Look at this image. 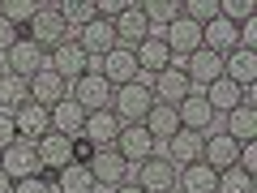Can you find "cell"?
Here are the masks:
<instances>
[{"label": "cell", "mask_w": 257, "mask_h": 193, "mask_svg": "<svg viewBox=\"0 0 257 193\" xmlns=\"http://www.w3.org/2000/svg\"><path fill=\"white\" fill-rule=\"evenodd\" d=\"M150 108H155V90L142 86V82H128V86H116L111 90V112L120 120H128V125H142Z\"/></svg>", "instance_id": "1"}, {"label": "cell", "mask_w": 257, "mask_h": 193, "mask_svg": "<svg viewBox=\"0 0 257 193\" xmlns=\"http://www.w3.org/2000/svg\"><path fill=\"white\" fill-rule=\"evenodd\" d=\"M0 172L9 176V180H26V176H39V172H43V163H39L35 142H26V138L9 142V146L0 150Z\"/></svg>", "instance_id": "2"}, {"label": "cell", "mask_w": 257, "mask_h": 193, "mask_svg": "<svg viewBox=\"0 0 257 193\" xmlns=\"http://www.w3.org/2000/svg\"><path fill=\"white\" fill-rule=\"evenodd\" d=\"M30 39H35L39 47H60L64 39H69V22L60 18V5H43V9L30 18Z\"/></svg>", "instance_id": "3"}, {"label": "cell", "mask_w": 257, "mask_h": 193, "mask_svg": "<svg viewBox=\"0 0 257 193\" xmlns=\"http://www.w3.org/2000/svg\"><path fill=\"white\" fill-rule=\"evenodd\" d=\"M43 64H47V52L35 43V39H26V35H22L18 43L5 52V69H9L13 77H35Z\"/></svg>", "instance_id": "4"}, {"label": "cell", "mask_w": 257, "mask_h": 193, "mask_svg": "<svg viewBox=\"0 0 257 193\" xmlns=\"http://www.w3.org/2000/svg\"><path fill=\"white\" fill-rule=\"evenodd\" d=\"M111 146H116V155L124 163H146V159H155V138L146 133V125H124Z\"/></svg>", "instance_id": "5"}, {"label": "cell", "mask_w": 257, "mask_h": 193, "mask_svg": "<svg viewBox=\"0 0 257 193\" xmlns=\"http://www.w3.org/2000/svg\"><path fill=\"white\" fill-rule=\"evenodd\" d=\"M240 39H244V26H236V22H227V18H214V22H206V26H202V47L210 56H219V60L227 52H236Z\"/></svg>", "instance_id": "6"}, {"label": "cell", "mask_w": 257, "mask_h": 193, "mask_svg": "<svg viewBox=\"0 0 257 193\" xmlns=\"http://www.w3.org/2000/svg\"><path fill=\"white\" fill-rule=\"evenodd\" d=\"M69 99L82 112H99V108H111V86H107L103 73H82L73 82V94H69Z\"/></svg>", "instance_id": "7"}, {"label": "cell", "mask_w": 257, "mask_h": 193, "mask_svg": "<svg viewBox=\"0 0 257 193\" xmlns=\"http://www.w3.org/2000/svg\"><path fill=\"white\" fill-rule=\"evenodd\" d=\"M35 150H39V163H43L47 176L64 172V167L73 163V138H60V133H52V129L35 142Z\"/></svg>", "instance_id": "8"}, {"label": "cell", "mask_w": 257, "mask_h": 193, "mask_svg": "<svg viewBox=\"0 0 257 193\" xmlns=\"http://www.w3.org/2000/svg\"><path fill=\"white\" fill-rule=\"evenodd\" d=\"M52 73H60L64 82H77L82 73H90V56L77 47V39H64L60 47H52V64H47Z\"/></svg>", "instance_id": "9"}, {"label": "cell", "mask_w": 257, "mask_h": 193, "mask_svg": "<svg viewBox=\"0 0 257 193\" xmlns=\"http://www.w3.org/2000/svg\"><path fill=\"white\" fill-rule=\"evenodd\" d=\"M26 86H30V103H39V108H47V112H52L60 99H69V82H64L60 73H52L47 64L35 77H26Z\"/></svg>", "instance_id": "10"}, {"label": "cell", "mask_w": 257, "mask_h": 193, "mask_svg": "<svg viewBox=\"0 0 257 193\" xmlns=\"http://www.w3.org/2000/svg\"><path fill=\"white\" fill-rule=\"evenodd\" d=\"M138 56H133V47H111L107 56H103V77H107V86L116 90V86H128V82H138Z\"/></svg>", "instance_id": "11"}, {"label": "cell", "mask_w": 257, "mask_h": 193, "mask_svg": "<svg viewBox=\"0 0 257 193\" xmlns=\"http://www.w3.org/2000/svg\"><path fill=\"white\" fill-rule=\"evenodd\" d=\"M223 77L248 90V86L257 82V52L248 43H240L236 52H227V56H223Z\"/></svg>", "instance_id": "12"}, {"label": "cell", "mask_w": 257, "mask_h": 193, "mask_svg": "<svg viewBox=\"0 0 257 193\" xmlns=\"http://www.w3.org/2000/svg\"><path fill=\"white\" fill-rule=\"evenodd\" d=\"M90 176H94V184H111V189H116L120 180H124V159L116 155V146H94V155H90Z\"/></svg>", "instance_id": "13"}, {"label": "cell", "mask_w": 257, "mask_h": 193, "mask_svg": "<svg viewBox=\"0 0 257 193\" xmlns=\"http://www.w3.org/2000/svg\"><path fill=\"white\" fill-rule=\"evenodd\" d=\"M111 26H116V43L120 47H138V43L150 39V22H146V13H142V5H128Z\"/></svg>", "instance_id": "14"}, {"label": "cell", "mask_w": 257, "mask_h": 193, "mask_svg": "<svg viewBox=\"0 0 257 193\" xmlns=\"http://www.w3.org/2000/svg\"><path fill=\"white\" fill-rule=\"evenodd\" d=\"M167 52H172V60L176 56H193V52H202V26L197 22H189V18H176L172 26H167Z\"/></svg>", "instance_id": "15"}, {"label": "cell", "mask_w": 257, "mask_h": 193, "mask_svg": "<svg viewBox=\"0 0 257 193\" xmlns=\"http://www.w3.org/2000/svg\"><path fill=\"white\" fill-rule=\"evenodd\" d=\"M189 73H184V64H167L163 73H155V90H159V103H167V108H176L180 99H189Z\"/></svg>", "instance_id": "16"}, {"label": "cell", "mask_w": 257, "mask_h": 193, "mask_svg": "<svg viewBox=\"0 0 257 193\" xmlns=\"http://www.w3.org/2000/svg\"><path fill=\"white\" fill-rule=\"evenodd\" d=\"M120 133V116L111 108H99V112H86V129H82V138L90 142V146H111Z\"/></svg>", "instance_id": "17"}, {"label": "cell", "mask_w": 257, "mask_h": 193, "mask_svg": "<svg viewBox=\"0 0 257 193\" xmlns=\"http://www.w3.org/2000/svg\"><path fill=\"white\" fill-rule=\"evenodd\" d=\"M13 129H18V138H26V142H39L52 129V112L47 108H39V103H22L18 112H13Z\"/></svg>", "instance_id": "18"}, {"label": "cell", "mask_w": 257, "mask_h": 193, "mask_svg": "<svg viewBox=\"0 0 257 193\" xmlns=\"http://www.w3.org/2000/svg\"><path fill=\"white\" fill-rule=\"evenodd\" d=\"M240 159V142H231L227 133H214V138H206L202 146V163L210 167V172H227V167H236Z\"/></svg>", "instance_id": "19"}, {"label": "cell", "mask_w": 257, "mask_h": 193, "mask_svg": "<svg viewBox=\"0 0 257 193\" xmlns=\"http://www.w3.org/2000/svg\"><path fill=\"white\" fill-rule=\"evenodd\" d=\"M206 108L210 112H236V108H244V86H236V82H227V77H214L210 86H206Z\"/></svg>", "instance_id": "20"}, {"label": "cell", "mask_w": 257, "mask_h": 193, "mask_svg": "<svg viewBox=\"0 0 257 193\" xmlns=\"http://www.w3.org/2000/svg\"><path fill=\"white\" fill-rule=\"evenodd\" d=\"M77 47H82L86 56H107L111 47H116V26H111V22H103V18L86 22V26H82V39H77Z\"/></svg>", "instance_id": "21"}, {"label": "cell", "mask_w": 257, "mask_h": 193, "mask_svg": "<svg viewBox=\"0 0 257 193\" xmlns=\"http://www.w3.org/2000/svg\"><path fill=\"white\" fill-rule=\"evenodd\" d=\"M138 184L146 193H172L176 189V163H172V159H146Z\"/></svg>", "instance_id": "22"}, {"label": "cell", "mask_w": 257, "mask_h": 193, "mask_svg": "<svg viewBox=\"0 0 257 193\" xmlns=\"http://www.w3.org/2000/svg\"><path fill=\"white\" fill-rule=\"evenodd\" d=\"M82 129H86V112L73 99H60L52 108V133H60V138H82Z\"/></svg>", "instance_id": "23"}, {"label": "cell", "mask_w": 257, "mask_h": 193, "mask_svg": "<svg viewBox=\"0 0 257 193\" xmlns=\"http://www.w3.org/2000/svg\"><path fill=\"white\" fill-rule=\"evenodd\" d=\"M176 180H180V193H214L219 189V172H210L202 159L197 163H184V172Z\"/></svg>", "instance_id": "24"}, {"label": "cell", "mask_w": 257, "mask_h": 193, "mask_svg": "<svg viewBox=\"0 0 257 193\" xmlns=\"http://www.w3.org/2000/svg\"><path fill=\"white\" fill-rule=\"evenodd\" d=\"M176 116H180V129H193V133H202V129L214 120V112L206 108L202 94H189V99L176 103Z\"/></svg>", "instance_id": "25"}, {"label": "cell", "mask_w": 257, "mask_h": 193, "mask_svg": "<svg viewBox=\"0 0 257 193\" xmlns=\"http://www.w3.org/2000/svg\"><path fill=\"white\" fill-rule=\"evenodd\" d=\"M231 142H240V146H248V142H257V108H236L227 112V129H223Z\"/></svg>", "instance_id": "26"}, {"label": "cell", "mask_w": 257, "mask_h": 193, "mask_svg": "<svg viewBox=\"0 0 257 193\" xmlns=\"http://www.w3.org/2000/svg\"><path fill=\"white\" fill-rule=\"evenodd\" d=\"M142 125H146L150 138H176V133H180V116H176V108H167V103H155Z\"/></svg>", "instance_id": "27"}, {"label": "cell", "mask_w": 257, "mask_h": 193, "mask_svg": "<svg viewBox=\"0 0 257 193\" xmlns=\"http://www.w3.org/2000/svg\"><path fill=\"white\" fill-rule=\"evenodd\" d=\"M133 56H138V69H146V73H163L167 64H172V52H167L163 39H146V43H138Z\"/></svg>", "instance_id": "28"}, {"label": "cell", "mask_w": 257, "mask_h": 193, "mask_svg": "<svg viewBox=\"0 0 257 193\" xmlns=\"http://www.w3.org/2000/svg\"><path fill=\"white\" fill-rule=\"evenodd\" d=\"M184 73H189V82H202V86H210L214 77H223V60H219V56H210V52L202 47V52H193V56H189Z\"/></svg>", "instance_id": "29"}, {"label": "cell", "mask_w": 257, "mask_h": 193, "mask_svg": "<svg viewBox=\"0 0 257 193\" xmlns=\"http://www.w3.org/2000/svg\"><path fill=\"white\" fill-rule=\"evenodd\" d=\"M167 142H172V159L176 163H197V159H202V146H206V138L193 133V129H180V133L167 138Z\"/></svg>", "instance_id": "30"}, {"label": "cell", "mask_w": 257, "mask_h": 193, "mask_svg": "<svg viewBox=\"0 0 257 193\" xmlns=\"http://www.w3.org/2000/svg\"><path fill=\"white\" fill-rule=\"evenodd\" d=\"M56 189L60 193H90L94 189V176L86 163H69L64 172H56Z\"/></svg>", "instance_id": "31"}, {"label": "cell", "mask_w": 257, "mask_h": 193, "mask_svg": "<svg viewBox=\"0 0 257 193\" xmlns=\"http://www.w3.org/2000/svg\"><path fill=\"white\" fill-rule=\"evenodd\" d=\"M22 103H30V86H26V77L5 73V77H0V108H5V112H18Z\"/></svg>", "instance_id": "32"}, {"label": "cell", "mask_w": 257, "mask_h": 193, "mask_svg": "<svg viewBox=\"0 0 257 193\" xmlns=\"http://www.w3.org/2000/svg\"><path fill=\"white\" fill-rule=\"evenodd\" d=\"M180 18L197 22V26H206V22L219 18V0H184L180 5Z\"/></svg>", "instance_id": "33"}, {"label": "cell", "mask_w": 257, "mask_h": 193, "mask_svg": "<svg viewBox=\"0 0 257 193\" xmlns=\"http://www.w3.org/2000/svg\"><path fill=\"white\" fill-rule=\"evenodd\" d=\"M214 193H253V176L240 172V167H227V172H219V189Z\"/></svg>", "instance_id": "34"}, {"label": "cell", "mask_w": 257, "mask_h": 193, "mask_svg": "<svg viewBox=\"0 0 257 193\" xmlns=\"http://www.w3.org/2000/svg\"><path fill=\"white\" fill-rule=\"evenodd\" d=\"M60 18L86 26V22H94L99 13H94V0H64V5H60Z\"/></svg>", "instance_id": "35"}, {"label": "cell", "mask_w": 257, "mask_h": 193, "mask_svg": "<svg viewBox=\"0 0 257 193\" xmlns=\"http://www.w3.org/2000/svg\"><path fill=\"white\" fill-rule=\"evenodd\" d=\"M39 9H43L39 0H9V5H0V18H9L13 26H18V22H30Z\"/></svg>", "instance_id": "36"}, {"label": "cell", "mask_w": 257, "mask_h": 193, "mask_svg": "<svg viewBox=\"0 0 257 193\" xmlns=\"http://www.w3.org/2000/svg\"><path fill=\"white\" fill-rule=\"evenodd\" d=\"M257 13V5L253 0H223L219 5V18H227V22H236V26H244L248 18Z\"/></svg>", "instance_id": "37"}, {"label": "cell", "mask_w": 257, "mask_h": 193, "mask_svg": "<svg viewBox=\"0 0 257 193\" xmlns=\"http://www.w3.org/2000/svg\"><path fill=\"white\" fill-rule=\"evenodd\" d=\"M142 13H146V22H155V18L176 22L180 18V5H176V0H150V5H142Z\"/></svg>", "instance_id": "38"}, {"label": "cell", "mask_w": 257, "mask_h": 193, "mask_svg": "<svg viewBox=\"0 0 257 193\" xmlns=\"http://www.w3.org/2000/svg\"><path fill=\"white\" fill-rule=\"evenodd\" d=\"M9 193H52V176L39 172V176H26V180H13Z\"/></svg>", "instance_id": "39"}, {"label": "cell", "mask_w": 257, "mask_h": 193, "mask_svg": "<svg viewBox=\"0 0 257 193\" xmlns=\"http://www.w3.org/2000/svg\"><path fill=\"white\" fill-rule=\"evenodd\" d=\"M18 39H22V30H18V26H13V22H9V18H0V56L9 52V47H13V43H18Z\"/></svg>", "instance_id": "40"}, {"label": "cell", "mask_w": 257, "mask_h": 193, "mask_svg": "<svg viewBox=\"0 0 257 193\" xmlns=\"http://www.w3.org/2000/svg\"><path fill=\"white\" fill-rule=\"evenodd\" d=\"M9 142H18V129H13V116H5V112H0V150L9 146Z\"/></svg>", "instance_id": "41"}, {"label": "cell", "mask_w": 257, "mask_h": 193, "mask_svg": "<svg viewBox=\"0 0 257 193\" xmlns=\"http://www.w3.org/2000/svg\"><path fill=\"white\" fill-rule=\"evenodd\" d=\"M90 155H94V146L86 138H73V163H90Z\"/></svg>", "instance_id": "42"}, {"label": "cell", "mask_w": 257, "mask_h": 193, "mask_svg": "<svg viewBox=\"0 0 257 193\" xmlns=\"http://www.w3.org/2000/svg\"><path fill=\"white\" fill-rule=\"evenodd\" d=\"M116 193H146V189H142V184H128V180H120V184H116Z\"/></svg>", "instance_id": "43"}, {"label": "cell", "mask_w": 257, "mask_h": 193, "mask_svg": "<svg viewBox=\"0 0 257 193\" xmlns=\"http://www.w3.org/2000/svg\"><path fill=\"white\" fill-rule=\"evenodd\" d=\"M9 189H13V180H9L5 172H0V193H9Z\"/></svg>", "instance_id": "44"}, {"label": "cell", "mask_w": 257, "mask_h": 193, "mask_svg": "<svg viewBox=\"0 0 257 193\" xmlns=\"http://www.w3.org/2000/svg\"><path fill=\"white\" fill-rule=\"evenodd\" d=\"M0 77H5V56H0Z\"/></svg>", "instance_id": "45"}, {"label": "cell", "mask_w": 257, "mask_h": 193, "mask_svg": "<svg viewBox=\"0 0 257 193\" xmlns=\"http://www.w3.org/2000/svg\"><path fill=\"white\" fill-rule=\"evenodd\" d=\"M172 193H180V189H172Z\"/></svg>", "instance_id": "46"}]
</instances>
